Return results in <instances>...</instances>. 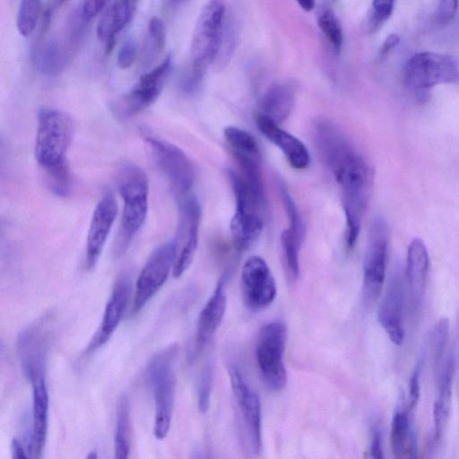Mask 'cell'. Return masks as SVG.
I'll return each mask as SVG.
<instances>
[{
    "label": "cell",
    "mask_w": 459,
    "mask_h": 459,
    "mask_svg": "<svg viewBox=\"0 0 459 459\" xmlns=\"http://www.w3.org/2000/svg\"><path fill=\"white\" fill-rule=\"evenodd\" d=\"M178 354V345L170 344L155 353L146 368L147 380L153 393V433L157 439L165 438L170 428L177 384Z\"/></svg>",
    "instance_id": "3957f363"
},
{
    "label": "cell",
    "mask_w": 459,
    "mask_h": 459,
    "mask_svg": "<svg viewBox=\"0 0 459 459\" xmlns=\"http://www.w3.org/2000/svg\"><path fill=\"white\" fill-rule=\"evenodd\" d=\"M165 27L163 22L156 16L151 18L148 23V39L146 58L151 60L159 54L165 46Z\"/></svg>",
    "instance_id": "e575fe53"
},
{
    "label": "cell",
    "mask_w": 459,
    "mask_h": 459,
    "mask_svg": "<svg viewBox=\"0 0 459 459\" xmlns=\"http://www.w3.org/2000/svg\"><path fill=\"white\" fill-rule=\"evenodd\" d=\"M32 385V427L31 452L32 456L42 455L48 434V392L46 377L31 382Z\"/></svg>",
    "instance_id": "cb8c5ba5"
},
{
    "label": "cell",
    "mask_w": 459,
    "mask_h": 459,
    "mask_svg": "<svg viewBox=\"0 0 459 459\" xmlns=\"http://www.w3.org/2000/svg\"><path fill=\"white\" fill-rule=\"evenodd\" d=\"M116 184L123 199V211L114 255L119 257L127 250L132 239L141 230L149 206V181L142 168L133 162L121 163L116 171Z\"/></svg>",
    "instance_id": "7a4b0ae2"
},
{
    "label": "cell",
    "mask_w": 459,
    "mask_h": 459,
    "mask_svg": "<svg viewBox=\"0 0 459 459\" xmlns=\"http://www.w3.org/2000/svg\"><path fill=\"white\" fill-rule=\"evenodd\" d=\"M317 25L327 39L333 50L340 54L343 44L342 25L334 13L327 6L320 9L317 14Z\"/></svg>",
    "instance_id": "1f68e13d"
},
{
    "label": "cell",
    "mask_w": 459,
    "mask_h": 459,
    "mask_svg": "<svg viewBox=\"0 0 459 459\" xmlns=\"http://www.w3.org/2000/svg\"><path fill=\"white\" fill-rule=\"evenodd\" d=\"M142 133L159 167L169 180L177 201L191 195L195 181V169L190 158L175 144L148 132Z\"/></svg>",
    "instance_id": "ba28073f"
},
{
    "label": "cell",
    "mask_w": 459,
    "mask_h": 459,
    "mask_svg": "<svg viewBox=\"0 0 459 459\" xmlns=\"http://www.w3.org/2000/svg\"><path fill=\"white\" fill-rule=\"evenodd\" d=\"M295 103V89L289 82L271 86L262 96L256 116L281 124L290 115Z\"/></svg>",
    "instance_id": "484cf974"
},
{
    "label": "cell",
    "mask_w": 459,
    "mask_h": 459,
    "mask_svg": "<svg viewBox=\"0 0 459 459\" xmlns=\"http://www.w3.org/2000/svg\"><path fill=\"white\" fill-rule=\"evenodd\" d=\"M108 0H85L81 13L83 19L87 22L95 17L105 7Z\"/></svg>",
    "instance_id": "60d3db41"
},
{
    "label": "cell",
    "mask_w": 459,
    "mask_h": 459,
    "mask_svg": "<svg viewBox=\"0 0 459 459\" xmlns=\"http://www.w3.org/2000/svg\"><path fill=\"white\" fill-rule=\"evenodd\" d=\"M66 1H68V0H56V4H62L65 3Z\"/></svg>",
    "instance_id": "7dc6e473"
},
{
    "label": "cell",
    "mask_w": 459,
    "mask_h": 459,
    "mask_svg": "<svg viewBox=\"0 0 459 459\" xmlns=\"http://www.w3.org/2000/svg\"><path fill=\"white\" fill-rule=\"evenodd\" d=\"M411 412L407 407L398 409L394 414L390 442L396 458H412L416 456L417 442Z\"/></svg>",
    "instance_id": "4316f807"
},
{
    "label": "cell",
    "mask_w": 459,
    "mask_h": 459,
    "mask_svg": "<svg viewBox=\"0 0 459 459\" xmlns=\"http://www.w3.org/2000/svg\"><path fill=\"white\" fill-rule=\"evenodd\" d=\"M214 367L208 361L204 367L197 386V403L201 412H206L210 406L211 394L213 383Z\"/></svg>",
    "instance_id": "d590c367"
},
{
    "label": "cell",
    "mask_w": 459,
    "mask_h": 459,
    "mask_svg": "<svg viewBox=\"0 0 459 459\" xmlns=\"http://www.w3.org/2000/svg\"><path fill=\"white\" fill-rule=\"evenodd\" d=\"M304 238L302 220L288 221V228L281 234V246L284 267L290 281H295L299 276V252Z\"/></svg>",
    "instance_id": "f1b7e54d"
},
{
    "label": "cell",
    "mask_w": 459,
    "mask_h": 459,
    "mask_svg": "<svg viewBox=\"0 0 459 459\" xmlns=\"http://www.w3.org/2000/svg\"><path fill=\"white\" fill-rule=\"evenodd\" d=\"M370 455L373 458L380 459L384 457L382 447V436L378 428H374L371 435Z\"/></svg>",
    "instance_id": "b9f144b4"
},
{
    "label": "cell",
    "mask_w": 459,
    "mask_h": 459,
    "mask_svg": "<svg viewBox=\"0 0 459 459\" xmlns=\"http://www.w3.org/2000/svg\"><path fill=\"white\" fill-rule=\"evenodd\" d=\"M188 0H164L165 4L170 8H177L185 3H186Z\"/></svg>",
    "instance_id": "bcb514c9"
},
{
    "label": "cell",
    "mask_w": 459,
    "mask_h": 459,
    "mask_svg": "<svg viewBox=\"0 0 459 459\" xmlns=\"http://www.w3.org/2000/svg\"><path fill=\"white\" fill-rule=\"evenodd\" d=\"M131 281L121 275L116 281L106 304L100 327L89 342L84 353H91L102 347L120 324L128 306Z\"/></svg>",
    "instance_id": "d6986e66"
},
{
    "label": "cell",
    "mask_w": 459,
    "mask_h": 459,
    "mask_svg": "<svg viewBox=\"0 0 459 459\" xmlns=\"http://www.w3.org/2000/svg\"><path fill=\"white\" fill-rule=\"evenodd\" d=\"M130 404L128 396L121 394L117 401L116 409V433H115V457L125 459L130 452Z\"/></svg>",
    "instance_id": "f546056e"
},
{
    "label": "cell",
    "mask_w": 459,
    "mask_h": 459,
    "mask_svg": "<svg viewBox=\"0 0 459 459\" xmlns=\"http://www.w3.org/2000/svg\"><path fill=\"white\" fill-rule=\"evenodd\" d=\"M69 50L54 38L41 40L32 48L31 60L39 73L48 76H56L64 70Z\"/></svg>",
    "instance_id": "83f0119b"
},
{
    "label": "cell",
    "mask_w": 459,
    "mask_h": 459,
    "mask_svg": "<svg viewBox=\"0 0 459 459\" xmlns=\"http://www.w3.org/2000/svg\"><path fill=\"white\" fill-rule=\"evenodd\" d=\"M41 0H21L17 15V29L23 37L30 36L37 24Z\"/></svg>",
    "instance_id": "d6a6232c"
},
{
    "label": "cell",
    "mask_w": 459,
    "mask_h": 459,
    "mask_svg": "<svg viewBox=\"0 0 459 459\" xmlns=\"http://www.w3.org/2000/svg\"><path fill=\"white\" fill-rule=\"evenodd\" d=\"M174 264V243L159 247L142 269L135 284L133 313L139 312L168 279Z\"/></svg>",
    "instance_id": "5bb4252c"
},
{
    "label": "cell",
    "mask_w": 459,
    "mask_h": 459,
    "mask_svg": "<svg viewBox=\"0 0 459 459\" xmlns=\"http://www.w3.org/2000/svg\"><path fill=\"white\" fill-rule=\"evenodd\" d=\"M225 279L221 278L213 293L201 310L188 359L193 361L205 347L221 325L226 310Z\"/></svg>",
    "instance_id": "ffe728a7"
},
{
    "label": "cell",
    "mask_w": 459,
    "mask_h": 459,
    "mask_svg": "<svg viewBox=\"0 0 459 459\" xmlns=\"http://www.w3.org/2000/svg\"><path fill=\"white\" fill-rule=\"evenodd\" d=\"M226 8L223 0H209L197 19L191 41L193 66L206 71L222 43Z\"/></svg>",
    "instance_id": "8992f818"
},
{
    "label": "cell",
    "mask_w": 459,
    "mask_h": 459,
    "mask_svg": "<svg viewBox=\"0 0 459 459\" xmlns=\"http://www.w3.org/2000/svg\"><path fill=\"white\" fill-rule=\"evenodd\" d=\"M255 122L260 133L282 152L293 169H305L308 167L309 152L299 138L267 117L256 116Z\"/></svg>",
    "instance_id": "44dd1931"
},
{
    "label": "cell",
    "mask_w": 459,
    "mask_h": 459,
    "mask_svg": "<svg viewBox=\"0 0 459 459\" xmlns=\"http://www.w3.org/2000/svg\"><path fill=\"white\" fill-rule=\"evenodd\" d=\"M403 290L401 270L395 267L390 275L385 294L380 301L377 318L389 339L396 345L402 344L404 338Z\"/></svg>",
    "instance_id": "e0dca14e"
},
{
    "label": "cell",
    "mask_w": 459,
    "mask_h": 459,
    "mask_svg": "<svg viewBox=\"0 0 459 459\" xmlns=\"http://www.w3.org/2000/svg\"><path fill=\"white\" fill-rule=\"evenodd\" d=\"M405 85L417 91H423L437 84L459 81V64L451 56L420 52L413 55L403 69Z\"/></svg>",
    "instance_id": "9c48e42d"
},
{
    "label": "cell",
    "mask_w": 459,
    "mask_h": 459,
    "mask_svg": "<svg viewBox=\"0 0 459 459\" xmlns=\"http://www.w3.org/2000/svg\"><path fill=\"white\" fill-rule=\"evenodd\" d=\"M449 321L446 318L438 320L432 332V348L434 353L435 367L438 370L444 363V356L448 342Z\"/></svg>",
    "instance_id": "836d02e7"
},
{
    "label": "cell",
    "mask_w": 459,
    "mask_h": 459,
    "mask_svg": "<svg viewBox=\"0 0 459 459\" xmlns=\"http://www.w3.org/2000/svg\"><path fill=\"white\" fill-rule=\"evenodd\" d=\"M400 37L398 34L392 33L388 35L379 49V58H385L389 54V52L398 45Z\"/></svg>",
    "instance_id": "7bdbcfd3"
},
{
    "label": "cell",
    "mask_w": 459,
    "mask_h": 459,
    "mask_svg": "<svg viewBox=\"0 0 459 459\" xmlns=\"http://www.w3.org/2000/svg\"><path fill=\"white\" fill-rule=\"evenodd\" d=\"M387 230L385 221L375 218L368 231L363 262L362 299L371 306L379 297L385 277Z\"/></svg>",
    "instance_id": "30bf717a"
},
{
    "label": "cell",
    "mask_w": 459,
    "mask_h": 459,
    "mask_svg": "<svg viewBox=\"0 0 459 459\" xmlns=\"http://www.w3.org/2000/svg\"><path fill=\"white\" fill-rule=\"evenodd\" d=\"M395 0H373L368 19V30L375 32L391 16Z\"/></svg>",
    "instance_id": "8d00e7d4"
},
{
    "label": "cell",
    "mask_w": 459,
    "mask_h": 459,
    "mask_svg": "<svg viewBox=\"0 0 459 459\" xmlns=\"http://www.w3.org/2000/svg\"><path fill=\"white\" fill-rule=\"evenodd\" d=\"M287 341V328L281 321L264 325L255 342V358L264 385L268 389L278 392L287 383V372L283 354Z\"/></svg>",
    "instance_id": "52a82bcc"
},
{
    "label": "cell",
    "mask_w": 459,
    "mask_h": 459,
    "mask_svg": "<svg viewBox=\"0 0 459 459\" xmlns=\"http://www.w3.org/2000/svg\"><path fill=\"white\" fill-rule=\"evenodd\" d=\"M299 6L306 12H310L316 5V0H296Z\"/></svg>",
    "instance_id": "f6af8a7d"
},
{
    "label": "cell",
    "mask_w": 459,
    "mask_h": 459,
    "mask_svg": "<svg viewBox=\"0 0 459 459\" xmlns=\"http://www.w3.org/2000/svg\"><path fill=\"white\" fill-rule=\"evenodd\" d=\"M224 137L234 157L262 160L259 145L249 132L237 126H227Z\"/></svg>",
    "instance_id": "4dcf8cb0"
},
{
    "label": "cell",
    "mask_w": 459,
    "mask_h": 459,
    "mask_svg": "<svg viewBox=\"0 0 459 459\" xmlns=\"http://www.w3.org/2000/svg\"><path fill=\"white\" fill-rule=\"evenodd\" d=\"M455 371V360L450 353L444 361L438 375V394L433 408V433L430 448L437 446L440 442L444 428L447 421L450 411L452 383Z\"/></svg>",
    "instance_id": "603a6c76"
},
{
    "label": "cell",
    "mask_w": 459,
    "mask_h": 459,
    "mask_svg": "<svg viewBox=\"0 0 459 459\" xmlns=\"http://www.w3.org/2000/svg\"><path fill=\"white\" fill-rule=\"evenodd\" d=\"M74 125L65 112L44 108L39 112L34 156L44 172L68 167L66 154Z\"/></svg>",
    "instance_id": "277c9868"
},
{
    "label": "cell",
    "mask_w": 459,
    "mask_h": 459,
    "mask_svg": "<svg viewBox=\"0 0 459 459\" xmlns=\"http://www.w3.org/2000/svg\"><path fill=\"white\" fill-rule=\"evenodd\" d=\"M241 292L246 307L255 312L266 308L274 300L276 282L261 256L252 255L245 262L241 272Z\"/></svg>",
    "instance_id": "4fadbf2b"
},
{
    "label": "cell",
    "mask_w": 459,
    "mask_h": 459,
    "mask_svg": "<svg viewBox=\"0 0 459 459\" xmlns=\"http://www.w3.org/2000/svg\"><path fill=\"white\" fill-rule=\"evenodd\" d=\"M459 0H439L436 20L440 24L449 23L456 15Z\"/></svg>",
    "instance_id": "f35d334b"
},
{
    "label": "cell",
    "mask_w": 459,
    "mask_h": 459,
    "mask_svg": "<svg viewBox=\"0 0 459 459\" xmlns=\"http://www.w3.org/2000/svg\"><path fill=\"white\" fill-rule=\"evenodd\" d=\"M228 176L235 196L230 232L237 249L244 251L251 247L262 233L265 195L254 189L238 172L229 169Z\"/></svg>",
    "instance_id": "5b68a950"
},
{
    "label": "cell",
    "mask_w": 459,
    "mask_h": 459,
    "mask_svg": "<svg viewBox=\"0 0 459 459\" xmlns=\"http://www.w3.org/2000/svg\"><path fill=\"white\" fill-rule=\"evenodd\" d=\"M230 385L240 411L243 425L254 454H259L262 447L261 404L257 394L249 386L236 368L229 370Z\"/></svg>",
    "instance_id": "9a60e30c"
},
{
    "label": "cell",
    "mask_w": 459,
    "mask_h": 459,
    "mask_svg": "<svg viewBox=\"0 0 459 459\" xmlns=\"http://www.w3.org/2000/svg\"><path fill=\"white\" fill-rule=\"evenodd\" d=\"M137 54V45L134 39H127L121 46L117 55V65L122 69L130 67Z\"/></svg>",
    "instance_id": "74e56055"
},
{
    "label": "cell",
    "mask_w": 459,
    "mask_h": 459,
    "mask_svg": "<svg viewBox=\"0 0 459 459\" xmlns=\"http://www.w3.org/2000/svg\"><path fill=\"white\" fill-rule=\"evenodd\" d=\"M178 221L174 243L172 273L179 278L191 265L198 246L201 207L192 195L178 202Z\"/></svg>",
    "instance_id": "8fae6325"
},
{
    "label": "cell",
    "mask_w": 459,
    "mask_h": 459,
    "mask_svg": "<svg viewBox=\"0 0 459 459\" xmlns=\"http://www.w3.org/2000/svg\"><path fill=\"white\" fill-rule=\"evenodd\" d=\"M48 336L41 325H32L18 335L17 352L22 372L31 383L46 377Z\"/></svg>",
    "instance_id": "2e32d148"
},
{
    "label": "cell",
    "mask_w": 459,
    "mask_h": 459,
    "mask_svg": "<svg viewBox=\"0 0 459 459\" xmlns=\"http://www.w3.org/2000/svg\"><path fill=\"white\" fill-rule=\"evenodd\" d=\"M172 67V56L144 74L134 87L113 105V113L119 119L133 117L150 107L160 96Z\"/></svg>",
    "instance_id": "7c38bea8"
},
{
    "label": "cell",
    "mask_w": 459,
    "mask_h": 459,
    "mask_svg": "<svg viewBox=\"0 0 459 459\" xmlns=\"http://www.w3.org/2000/svg\"><path fill=\"white\" fill-rule=\"evenodd\" d=\"M314 142L319 157L340 186L345 217V243H357L374 183V170L352 142L333 122L314 125Z\"/></svg>",
    "instance_id": "6da1fadb"
},
{
    "label": "cell",
    "mask_w": 459,
    "mask_h": 459,
    "mask_svg": "<svg viewBox=\"0 0 459 459\" xmlns=\"http://www.w3.org/2000/svg\"><path fill=\"white\" fill-rule=\"evenodd\" d=\"M138 0H116L105 12L97 26L98 39L105 42L106 52L112 50L116 35L132 20Z\"/></svg>",
    "instance_id": "d4e9b609"
},
{
    "label": "cell",
    "mask_w": 459,
    "mask_h": 459,
    "mask_svg": "<svg viewBox=\"0 0 459 459\" xmlns=\"http://www.w3.org/2000/svg\"><path fill=\"white\" fill-rule=\"evenodd\" d=\"M429 258L427 247L420 238H414L408 247L406 280L411 307L417 311L422 303L429 275Z\"/></svg>",
    "instance_id": "7402d4cb"
},
{
    "label": "cell",
    "mask_w": 459,
    "mask_h": 459,
    "mask_svg": "<svg viewBox=\"0 0 459 459\" xmlns=\"http://www.w3.org/2000/svg\"><path fill=\"white\" fill-rule=\"evenodd\" d=\"M117 213V201L112 193L107 192L95 207L88 230L85 257V267L88 270L97 264Z\"/></svg>",
    "instance_id": "ac0fdd59"
},
{
    "label": "cell",
    "mask_w": 459,
    "mask_h": 459,
    "mask_svg": "<svg viewBox=\"0 0 459 459\" xmlns=\"http://www.w3.org/2000/svg\"><path fill=\"white\" fill-rule=\"evenodd\" d=\"M420 364H417L414 368V371L411 377L409 383V398L407 408L410 411H412L420 397Z\"/></svg>",
    "instance_id": "ab89813d"
},
{
    "label": "cell",
    "mask_w": 459,
    "mask_h": 459,
    "mask_svg": "<svg viewBox=\"0 0 459 459\" xmlns=\"http://www.w3.org/2000/svg\"><path fill=\"white\" fill-rule=\"evenodd\" d=\"M11 451L13 458H26L29 457V450L27 446L18 438H13L11 443Z\"/></svg>",
    "instance_id": "ee69618b"
}]
</instances>
